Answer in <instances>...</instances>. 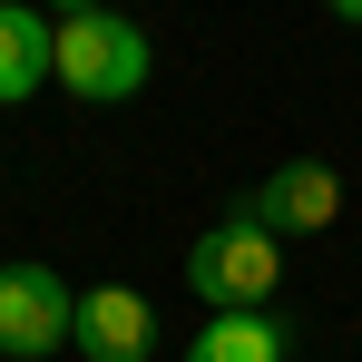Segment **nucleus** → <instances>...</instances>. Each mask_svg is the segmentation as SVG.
<instances>
[{
  "mask_svg": "<svg viewBox=\"0 0 362 362\" xmlns=\"http://www.w3.org/2000/svg\"><path fill=\"white\" fill-rule=\"evenodd\" d=\"M59 88V20L40 0H0V108H30Z\"/></svg>",
  "mask_w": 362,
  "mask_h": 362,
  "instance_id": "nucleus-6",
  "label": "nucleus"
},
{
  "mask_svg": "<svg viewBox=\"0 0 362 362\" xmlns=\"http://www.w3.org/2000/svg\"><path fill=\"white\" fill-rule=\"evenodd\" d=\"M69 323H78V294L49 264H0V362L69 353Z\"/></svg>",
  "mask_w": 362,
  "mask_h": 362,
  "instance_id": "nucleus-3",
  "label": "nucleus"
},
{
  "mask_svg": "<svg viewBox=\"0 0 362 362\" xmlns=\"http://www.w3.org/2000/svg\"><path fill=\"white\" fill-rule=\"evenodd\" d=\"M40 10H49V20H78V10H98V0H40Z\"/></svg>",
  "mask_w": 362,
  "mask_h": 362,
  "instance_id": "nucleus-8",
  "label": "nucleus"
},
{
  "mask_svg": "<svg viewBox=\"0 0 362 362\" xmlns=\"http://www.w3.org/2000/svg\"><path fill=\"white\" fill-rule=\"evenodd\" d=\"M323 10H333V20H353V30H362V0H323Z\"/></svg>",
  "mask_w": 362,
  "mask_h": 362,
  "instance_id": "nucleus-9",
  "label": "nucleus"
},
{
  "mask_svg": "<svg viewBox=\"0 0 362 362\" xmlns=\"http://www.w3.org/2000/svg\"><path fill=\"white\" fill-rule=\"evenodd\" d=\"M284 313L264 303V313H206V333L186 343V362H284Z\"/></svg>",
  "mask_w": 362,
  "mask_h": 362,
  "instance_id": "nucleus-7",
  "label": "nucleus"
},
{
  "mask_svg": "<svg viewBox=\"0 0 362 362\" xmlns=\"http://www.w3.org/2000/svg\"><path fill=\"white\" fill-rule=\"evenodd\" d=\"M274 284H284V255H274V235H264V226H245L235 206H226L206 235L186 245V294L206 303V313H264V303H274Z\"/></svg>",
  "mask_w": 362,
  "mask_h": 362,
  "instance_id": "nucleus-1",
  "label": "nucleus"
},
{
  "mask_svg": "<svg viewBox=\"0 0 362 362\" xmlns=\"http://www.w3.org/2000/svg\"><path fill=\"white\" fill-rule=\"evenodd\" d=\"M69 353L78 362H147L157 353V303L137 284H88L78 294V323H69Z\"/></svg>",
  "mask_w": 362,
  "mask_h": 362,
  "instance_id": "nucleus-5",
  "label": "nucleus"
},
{
  "mask_svg": "<svg viewBox=\"0 0 362 362\" xmlns=\"http://www.w3.org/2000/svg\"><path fill=\"white\" fill-rule=\"evenodd\" d=\"M147 69H157V59H147V30L118 20L108 0L78 10V20H59V88L78 98V108H118V98H137Z\"/></svg>",
  "mask_w": 362,
  "mask_h": 362,
  "instance_id": "nucleus-2",
  "label": "nucleus"
},
{
  "mask_svg": "<svg viewBox=\"0 0 362 362\" xmlns=\"http://www.w3.org/2000/svg\"><path fill=\"white\" fill-rule=\"evenodd\" d=\"M235 216H245V226H264L274 245H284V235H323V226L343 216V177H333L323 157H284L264 186H245V196H235Z\"/></svg>",
  "mask_w": 362,
  "mask_h": 362,
  "instance_id": "nucleus-4",
  "label": "nucleus"
}]
</instances>
